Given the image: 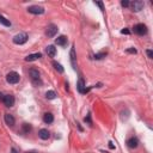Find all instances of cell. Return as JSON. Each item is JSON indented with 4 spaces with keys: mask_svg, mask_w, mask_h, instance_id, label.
Listing matches in <instances>:
<instances>
[{
    "mask_svg": "<svg viewBox=\"0 0 153 153\" xmlns=\"http://www.w3.org/2000/svg\"><path fill=\"white\" fill-rule=\"evenodd\" d=\"M26 41H28V35L25 32H19L13 37V43L18 44V46H22V44L26 43Z\"/></svg>",
    "mask_w": 153,
    "mask_h": 153,
    "instance_id": "1",
    "label": "cell"
},
{
    "mask_svg": "<svg viewBox=\"0 0 153 153\" xmlns=\"http://www.w3.org/2000/svg\"><path fill=\"white\" fill-rule=\"evenodd\" d=\"M19 79H21V77L17 72H10V73L6 75V82L8 84H17L19 82Z\"/></svg>",
    "mask_w": 153,
    "mask_h": 153,
    "instance_id": "2",
    "label": "cell"
},
{
    "mask_svg": "<svg viewBox=\"0 0 153 153\" xmlns=\"http://www.w3.org/2000/svg\"><path fill=\"white\" fill-rule=\"evenodd\" d=\"M133 31L135 32L137 35L143 36V35H146V34H147V26H146L145 24H137V25H134Z\"/></svg>",
    "mask_w": 153,
    "mask_h": 153,
    "instance_id": "3",
    "label": "cell"
},
{
    "mask_svg": "<svg viewBox=\"0 0 153 153\" xmlns=\"http://www.w3.org/2000/svg\"><path fill=\"white\" fill-rule=\"evenodd\" d=\"M58 30H59V29H58L56 25L50 24V25H48V28H47V30H46V36H47V37H49V38H51V37H54V36L56 35Z\"/></svg>",
    "mask_w": 153,
    "mask_h": 153,
    "instance_id": "4",
    "label": "cell"
},
{
    "mask_svg": "<svg viewBox=\"0 0 153 153\" xmlns=\"http://www.w3.org/2000/svg\"><path fill=\"white\" fill-rule=\"evenodd\" d=\"M129 6L132 7L133 11L139 12V11H141L142 8H143V1H141V0H134L133 3L129 4Z\"/></svg>",
    "mask_w": 153,
    "mask_h": 153,
    "instance_id": "5",
    "label": "cell"
},
{
    "mask_svg": "<svg viewBox=\"0 0 153 153\" xmlns=\"http://www.w3.org/2000/svg\"><path fill=\"white\" fill-rule=\"evenodd\" d=\"M28 12L32 13V14H42V13H44V8L42 6L34 5V6H29L28 7Z\"/></svg>",
    "mask_w": 153,
    "mask_h": 153,
    "instance_id": "6",
    "label": "cell"
},
{
    "mask_svg": "<svg viewBox=\"0 0 153 153\" xmlns=\"http://www.w3.org/2000/svg\"><path fill=\"white\" fill-rule=\"evenodd\" d=\"M3 102H4V104H5L6 106L11 108V106L14 105V97H13L12 95H6V96H4Z\"/></svg>",
    "mask_w": 153,
    "mask_h": 153,
    "instance_id": "7",
    "label": "cell"
},
{
    "mask_svg": "<svg viewBox=\"0 0 153 153\" xmlns=\"http://www.w3.org/2000/svg\"><path fill=\"white\" fill-rule=\"evenodd\" d=\"M29 75L31 78L32 82H36V80H40V72L35 68H31L29 69Z\"/></svg>",
    "mask_w": 153,
    "mask_h": 153,
    "instance_id": "8",
    "label": "cell"
},
{
    "mask_svg": "<svg viewBox=\"0 0 153 153\" xmlns=\"http://www.w3.org/2000/svg\"><path fill=\"white\" fill-rule=\"evenodd\" d=\"M127 145H128L130 148H137V147H138V145H139V140H138V138L133 137V138L128 139V141H127Z\"/></svg>",
    "mask_w": 153,
    "mask_h": 153,
    "instance_id": "9",
    "label": "cell"
},
{
    "mask_svg": "<svg viewBox=\"0 0 153 153\" xmlns=\"http://www.w3.org/2000/svg\"><path fill=\"white\" fill-rule=\"evenodd\" d=\"M5 122H6L7 126H10V127H13L14 123H16V120H14V117H13L12 115L6 114V115H5Z\"/></svg>",
    "mask_w": 153,
    "mask_h": 153,
    "instance_id": "10",
    "label": "cell"
},
{
    "mask_svg": "<svg viewBox=\"0 0 153 153\" xmlns=\"http://www.w3.org/2000/svg\"><path fill=\"white\" fill-rule=\"evenodd\" d=\"M38 137H40V139H42V140H48V139L50 138V133L48 132V129H41V130L38 132Z\"/></svg>",
    "mask_w": 153,
    "mask_h": 153,
    "instance_id": "11",
    "label": "cell"
},
{
    "mask_svg": "<svg viewBox=\"0 0 153 153\" xmlns=\"http://www.w3.org/2000/svg\"><path fill=\"white\" fill-rule=\"evenodd\" d=\"M42 58V54L41 53H35V54H30V55H28L25 58V61H28V62H31V61H35V60H37Z\"/></svg>",
    "mask_w": 153,
    "mask_h": 153,
    "instance_id": "12",
    "label": "cell"
},
{
    "mask_svg": "<svg viewBox=\"0 0 153 153\" xmlns=\"http://www.w3.org/2000/svg\"><path fill=\"white\" fill-rule=\"evenodd\" d=\"M55 43L58 44V46L64 47V46H66V43H67V37H66V36H64V35H61V36H59V37L55 40Z\"/></svg>",
    "mask_w": 153,
    "mask_h": 153,
    "instance_id": "13",
    "label": "cell"
},
{
    "mask_svg": "<svg viewBox=\"0 0 153 153\" xmlns=\"http://www.w3.org/2000/svg\"><path fill=\"white\" fill-rule=\"evenodd\" d=\"M53 121H54V116H53V114H50V113H46V114L43 115V122H44V123L50 124V123H53Z\"/></svg>",
    "mask_w": 153,
    "mask_h": 153,
    "instance_id": "14",
    "label": "cell"
},
{
    "mask_svg": "<svg viewBox=\"0 0 153 153\" xmlns=\"http://www.w3.org/2000/svg\"><path fill=\"white\" fill-rule=\"evenodd\" d=\"M46 51L48 54V56H50V58H54V56L56 55V48L54 47V46H48L46 48Z\"/></svg>",
    "mask_w": 153,
    "mask_h": 153,
    "instance_id": "15",
    "label": "cell"
},
{
    "mask_svg": "<svg viewBox=\"0 0 153 153\" xmlns=\"http://www.w3.org/2000/svg\"><path fill=\"white\" fill-rule=\"evenodd\" d=\"M85 85H84V80L83 79H79V82H78V90H79V92L80 93H86L89 90L87 89H84Z\"/></svg>",
    "mask_w": 153,
    "mask_h": 153,
    "instance_id": "16",
    "label": "cell"
},
{
    "mask_svg": "<svg viewBox=\"0 0 153 153\" xmlns=\"http://www.w3.org/2000/svg\"><path fill=\"white\" fill-rule=\"evenodd\" d=\"M0 24H3L4 26H11V22L7 19V18H5L4 16L0 14Z\"/></svg>",
    "mask_w": 153,
    "mask_h": 153,
    "instance_id": "17",
    "label": "cell"
},
{
    "mask_svg": "<svg viewBox=\"0 0 153 153\" xmlns=\"http://www.w3.org/2000/svg\"><path fill=\"white\" fill-rule=\"evenodd\" d=\"M53 66H54V68H55V69L59 72V73H64V67H62L60 64H58V62L54 61V62H53Z\"/></svg>",
    "mask_w": 153,
    "mask_h": 153,
    "instance_id": "18",
    "label": "cell"
},
{
    "mask_svg": "<svg viewBox=\"0 0 153 153\" xmlns=\"http://www.w3.org/2000/svg\"><path fill=\"white\" fill-rule=\"evenodd\" d=\"M46 98H47V99H55V98H56V93L54 92V91H48L46 93Z\"/></svg>",
    "mask_w": 153,
    "mask_h": 153,
    "instance_id": "19",
    "label": "cell"
},
{
    "mask_svg": "<svg viewBox=\"0 0 153 153\" xmlns=\"http://www.w3.org/2000/svg\"><path fill=\"white\" fill-rule=\"evenodd\" d=\"M71 59H72V64H73V66L75 68V62H74V60H75V51H74V47L72 48V50H71Z\"/></svg>",
    "mask_w": 153,
    "mask_h": 153,
    "instance_id": "20",
    "label": "cell"
},
{
    "mask_svg": "<svg viewBox=\"0 0 153 153\" xmlns=\"http://www.w3.org/2000/svg\"><path fill=\"white\" fill-rule=\"evenodd\" d=\"M30 130H31V126L28 124V123H24V124H23V132H24V133H29Z\"/></svg>",
    "mask_w": 153,
    "mask_h": 153,
    "instance_id": "21",
    "label": "cell"
},
{
    "mask_svg": "<svg viewBox=\"0 0 153 153\" xmlns=\"http://www.w3.org/2000/svg\"><path fill=\"white\" fill-rule=\"evenodd\" d=\"M105 56V53H102V54H97V55H95V59L96 60H99V59H103Z\"/></svg>",
    "mask_w": 153,
    "mask_h": 153,
    "instance_id": "22",
    "label": "cell"
},
{
    "mask_svg": "<svg viewBox=\"0 0 153 153\" xmlns=\"http://www.w3.org/2000/svg\"><path fill=\"white\" fill-rule=\"evenodd\" d=\"M129 1H128V0H122V1H121V5L123 6V7H128L129 6Z\"/></svg>",
    "mask_w": 153,
    "mask_h": 153,
    "instance_id": "23",
    "label": "cell"
},
{
    "mask_svg": "<svg viewBox=\"0 0 153 153\" xmlns=\"http://www.w3.org/2000/svg\"><path fill=\"white\" fill-rule=\"evenodd\" d=\"M146 53H147V55H148V58H150V59H153V51H152L151 49H147V50H146Z\"/></svg>",
    "mask_w": 153,
    "mask_h": 153,
    "instance_id": "24",
    "label": "cell"
},
{
    "mask_svg": "<svg viewBox=\"0 0 153 153\" xmlns=\"http://www.w3.org/2000/svg\"><path fill=\"white\" fill-rule=\"evenodd\" d=\"M127 53H130V54H137V49H134V48H129V49H127Z\"/></svg>",
    "mask_w": 153,
    "mask_h": 153,
    "instance_id": "25",
    "label": "cell"
},
{
    "mask_svg": "<svg viewBox=\"0 0 153 153\" xmlns=\"http://www.w3.org/2000/svg\"><path fill=\"white\" fill-rule=\"evenodd\" d=\"M85 122H89L90 124H91V116L87 115V117H85Z\"/></svg>",
    "mask_w": 153,
    "mask_h": 153,
    "instance_id": "26",
    "label": "cell"
},
{
    "mask_svg": "<svg viewBox=\"0 0 153 153\" xmlns=\"http://www.w3.org/2000/svg\"><path fill=\"white\" fill-rule=\"evenodd\" d=\"M96 5H98V6H99L101 7V10H103V4L102 3H99V1H97V3H95Z\"/></svg>",
    "mask_w": 153,
    "mask_h": 153,
    "instance_id": "27",
    "label": "cell"
},
{
    "mask_svg": "<svg viewBox=\"0 0 153 153\" xmlns=\"http://www.w3.org/2000/svg\"><path fill=\"white\" fill-rule=\"evenodd\" d=\"M121 32H122V34H126V35H129V30H127V29H123Z\"/></svg>",
    "mask_w": 153,
    "mask_h": 153,
    "instance_id": "28",
    "label": "cell"
},
{
    "mask_svg": "<svg viewBox=\"0 0 153 153\" xmlns=\"http://www.w3.org/2000/svg\"><path fill=\"white\" fill-rule=\"evenodd\" d=\"M11 153H18V151L16 148H11Z\"/></svg>",
    "mask_w": 153,
    "mask_h": 153,
    "instance_id": "29",
    "label": "cell"
},
{
    "mask_svg": "<svg viewBox=\"0 0 153 153\" xmlns=\"http://www.w3.org/2000/svg\"><path fill=\"white\" fill-rule=\"evenodd\" d=\"M3 99H4V95H3L1 92H0V102H1Z\"/></svg>",
    "mask_w": 153,
    "mask_h": 153,
    "instance_id": "30",
    "label": "cell"
}]
</instances>
